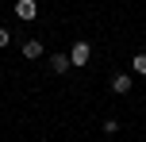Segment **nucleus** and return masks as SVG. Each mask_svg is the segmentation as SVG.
I'll use <instances>...</instances> for the list:
<instances>
[{
	"label": "nucleus",
	"mask_w": 146,
	"mask_h": 142,
	"mask_svg": "<svg viewBox=\"0 0 146 142\" xmlns=\"http://www.w3.org/2000/svg\"><path fill=\"white\" fill-rule=\"evenodd\" d=\"M111 92H115V96H127V92H131V73H115L111 77Z\"/></svg>",
	"instance_id": "obj_3"
},
{
	"label": "nucleus",
	"mask_w": 146,
	"mask_h": 142,
	"mask_svg": "<svg viewBox=\"0 0 146 142\" xmlns=\"http://www.w3.org/2000/svg\"><path fill=\"white\" fill-rule=\"evenodd\" d=\"M8 42H12V31H4V27H0V50H4Z\"/></svg>",
	"instance_id": "obj_7"
},
{
	"label": "nucleus",
	"mask_w": 146,
	"mask_h": 142,
	"mask_svg": "<svg viewBox=\"0 0 146 142\" xmlns=\"http://www.w3.org/2000/svg\"><path fill=\"white\" fill-rule=\"evenodd\" d=\"M92 61V42H73V50H69V65H88Z\"/></svg>",
	"instance_id": "obj_1"
},
{
	"label": "nucleus",
	"mask_w": 146,
	"mask_h": 142,
	"mask_svg": "<svg viewBox=\"0 0 146 142\" xmlns=\"http://www.w3.org/2000/svg\"><path fill=\"white\" fill-rule=\"evenodd\" d=\"M131 69H135L139 77H146V50H142V54H135V58H131Z\"/></svg>",
	"instance_id": "obj_6"
},
{
	"label": "nucleus",
	"mask_w": 146,
	"mask_h": 142,
	"mask_svg": "<svg viewBox=\"0 0 146 142\" xmlns=\"http://www.w3.org/2000/svg\"><path fill=\"white\" fill-rule=\"evenodd\" d=\"M19 50H23V58H27V61H35V58H42V42H38V38H27V42L19 46Z\"/></svg>",
	"instance_id": "obj_5"
},
{
	"label": "nucleus",
	"mask_w": 146,
	"mask_h": 142,
	"mask_svg": "<svg viewBox=\"0 0 146 142\" xmlns=\"http://www.w3.org/2000/svg\"><path fill=\"white\" fill-rule=\"evenodd\" d=\"M69 54H54V58H50V73H58V77H66L69 73Z\"/></svg>",
	"instance_id": "obj_4"
},
{
	"label": "nucleus",
	"mask_w": 146,
	"mask_h": 142,
	"mask_svg": "<svg viewBox=\"0 0 146 142\" xmlns=\"http://www.w3.org/2000/svg\"><path fill=\"white\" fill-rule=\"evenodd\" d=\"M15 15L19 19H35L38 15V0H15Z\"/></svg>",
	"instance_id": "obj_2"
}]
</instances>
